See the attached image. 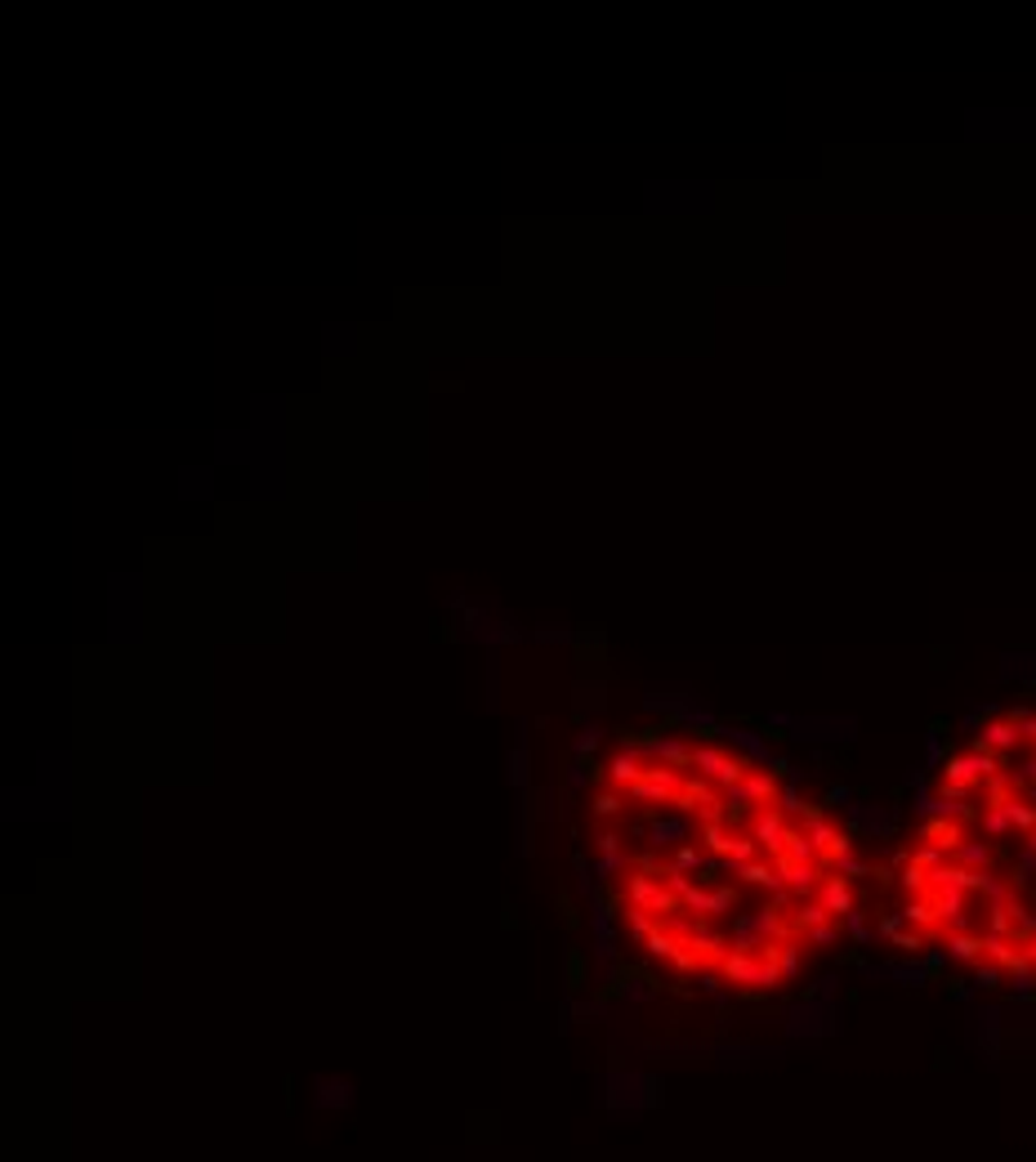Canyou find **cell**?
Returning <instances> with one entry per match:
<instances>
[{
	"label": "cell",
	"instance_id": "cell-1",
	"mask_svg": "<svg viewBox=\"0 0 1036 1162\" xmlns=\"http://www.w3.org/2000/svg\"><path fill=\"white\" fill-rule=\"evenodd\" d=\"M581 836L621 944L675 984L777 997L862 926L854 827L742 733L616 738L586 782Z\"/></svg>",
	"mask_w": 1036,
	"mask_h": 1162
},
{
	"label": "cell",
	"instance_id": "cell-2",
	"mask_svg": "<svg viewBox=\"0 0 1036 1162\" xmlns=\"http://www.w3.org/2000/svg\"><path fill=\"white\" fill-rule=\"evenodd\" d=\"M880 935L979 988H1036V712H988L934 751L916 827L894 850Z\"/></svg>",
	"mask_w": 1036,
	"mask_h": 1162
}]
</instances>
